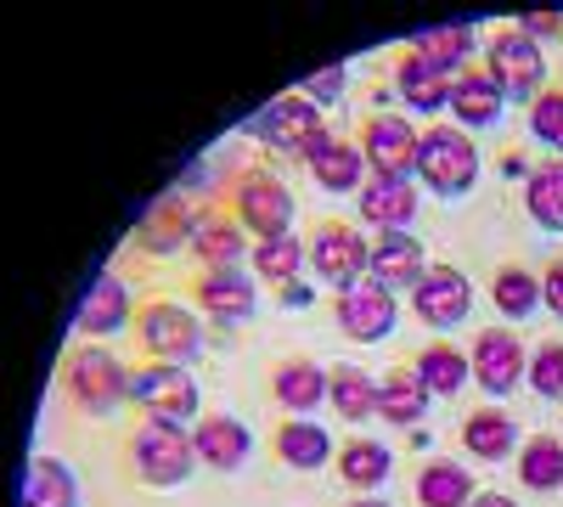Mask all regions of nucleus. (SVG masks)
<instances>
[{
    "instance_id": "37",
    "label": "nucleus",
    "mask_w": 563,
    "mask_h": 507,
    "mask_svg": "<svg viewBox=\"0 0 563 507\" xmlns=\"http://www.w3.org/2000/svg\"><path fill=\"white\" fill-rule=\"evenodd\" d=\"M490 299H496L501 316H530L541 305V283H536L525 265H501L496 283H490Z\"/></svg>"
},
{
    "instance_id": "26",
    "label": "nucleus",
    "mask_w": 563,
    "mask_h": 507,
    "mask_svg": "<svg viewBox=\"0 0 563 507\" xmlns=\"http://www.w3.org/2000/svg\"><path fill=\"white\" fill-rule=\"evenodd\" d=\"M327 400H333V411L344 423H366L372 411H378V378L366 373V366H333L327 373Z\"/></svg>"
},
{
    "instance_id": "13",
    "label": "nucleus",
    "mask_w": 563,
    "mask_h": 507,
    "mask_svg": "<svg viewBox=\"0 0 563 507\" xmlns=\"http://www.w3.org/2000/svg\"><path fill=\"white\" fill-rule=\"evenodd\" d=\"M474 384L479 389H490V395H507V389H519V378H525V366H530V355H525V344H519V333H507V328H485L479 339H474Z\"/></svg>"
},
{
    "instance_id": "36",
    "label": "nucleus",
    "mask_w": 563,
    "mask_h": 507,
    "mask_svg": "<svg viewBox=\"0 0 563 507\" xmlns=\"http://www.w3.org/2000/svg\"><path fill=\"white\" fill-rule=\"evenodd\" d=\"M254 276H265V283H299V265H305V243L288 232V238H271V243H254Z\"/></svg>"
},
{
    "instance_id": "23",
    "label": "nucleus",
    "mask_w": 563,
    "mask_h": 507,
    "mask_svg": "<svg viewBox=\"0 0 563 507\" xmlns=\"http://www.w3.org/2000/svg\"><path fill=\"white\" fill-rule=\"evenodd\" d=\"M79 333L85 339H102V333H119L124 321H130V288L119 283V276H97V283L85 288L79 299Z\"/></svg>"
},
{
    "instance_id": "18",
    "label": "nucleus",
    "mask_w": 563,
    "mask_h": 507,
    "mask_svg": "<svg viewBox=\"0 0 563 507\" xmlns=\"http://www.w3.org/2000/svg\"><path fill=\"white\" fill-rule=\"evenodd\" d=\"M249 429L238 418H225V411H214V418H203L192 429V451H198V463L214 469V474H238L249 463Z\"/></svg>"
},
{
    "instance_id": "27",
    "label": "nucleus",
    "mask_w": 563,
    "mask_h": 507,
    "mask_svg": "<svg viewBox=\"0 0 563 507\" xmlns=\"http://www.w3.org/2000/svg\"><path fill=\"white\" fill-rule=\"evenodd\" d=\"M462 445L474 456H485V463H501V456H512V445H519V423H512L501 406L467 411L462 418Z\"/></svg>"
},
{
    "instance_id": "41",
    "label": "nucleus",
    "mask_w": 563,
    "mask_h": 507,
    "mask_svg": "<svg viewBox=\"0 0 563 507\" xmlns=\"http://www.w3.org/2000/svg\"><path fill=\"white\" fill-rule=\"evenodd\" d=\"M512 29H519V34H530L536 45H541V40H563V12H525V18L512 23Z\"/></svg>"
},
{
    "instance_id": "44",
    "label": "nucleus",
    "mask_w": 563,
    "mask_h": 507,
    "mask_svg": "<svg viewBox=\"0 0 563 507\" xmlns=\"http://www.w3.org/2000/svg\"><path fill=\"white\" fill-rule=\"evenodd\" d=\"M350 507H389V502H372V496H361V502H350Z\"/></svg>"
},
{
    "instance_id": "35",
    "label": "nucleus",
    "mask_w": 563,
    "mask_h": 507,
    "mask_svg": "<svg viewBox=\"0 0 563 507\" xmlns=\"http://www.w3.org/2000/svg\"><path fill=\"white\" fill-rule=\"evenodd\" d=\"M339 474H344V485H355V491L384 485V480H389V451H384L378 440H350V445L339 451Z\"/></svg>"
},
{
    "instance_id": "6",
    "label": "nucleus",
    "mask_w": 563,
    "mask_h": 507,
    "mask_svg": "<svg viewBox=\"0 0 563 507\" xmlns=\"http://www.w3.org/2000/svg\"><path fill=\"white\" fill-rule=\"evenodd\" d=\"M231 214L243 220V232L271 243V238H288L294 198H288V187H282L271 169H249V175H238V187H231Z\"/></svg>"
},
{
    "instance_id": "12",
    "label": "nucleus",
    "mask_w": 563,
    "mask_h": 507,
    "mask_svg": "<svg viewBox=\"0 0 563 507\" xmlns=\"http://www.w3.org/2000/svg\"><path fill=\"white\" fill-rule=\"evenodd\" d=\"M333 316H339V328H344L350 339L372 344V339H389V333H395V316H400V305H395V294H389L384 283H372V276H361L355 288H344V294L333 299Z\"/></svg>"
},
{
    "instance_id": "40",
    "label": "nucleus",
    "mask_w": 563,
    "mask_h": 507,
    "mask_svg": "<svg viewBox=\"0 0 563 507\" xmlns=\"http://www.w3.org/2000/svg\"><path fill=\"white\" fill-rule=\"evenodd\" d=\"M344 85H350V74H344V63H333V68H316V74L305 79V97L321 108V102H339Z\"/></svg>"
},
{
    "instance_id": "5",
    "label": "nucleus",
    "mask_w": 563,
    "mask_h": 507,
    "mask_svg": "<svg viewBox=\"0 0 563 507\" xmlns=\"http://www.w3.org/2000/svg\"><path fill=\"white\" fill-rule=\"evenodd\" d=\"M485 68L490 79L501 85V97H519V102H536L547 90V57L541 45L519 29H496L490 45H485Z\"/></svg>"
},
{
    "instance_id": "16",
    "label": "nucleus",
    "mask_w": 563,
    "mask_h": 507,
    "mask_svg": "<svg viewBox=\"0 0 563 507\" xmlns=\"http://www.w3.org/2000/svg\"><path fill=\"white\" fill-rule=\"evenodd\" d=\"M445 108L456 113V130H485V124L501 119L507 97H501V85L490 79L485 63H467V68L451 79V102H445Z\"/></svg>"
},
{
    "instance_id": "43",
    "label": "nucleus",
    "mask_w": 563,
    "mask_h": 507,
    "mask_svg": "<svg viewBox=\"0 0 563 507\" xmlns=\"http://www.w3.org/2000/svg\"><path fill=\"white\" fill-rule=\"evenodd\" d=\"M467 507H519V502H512V496H496V491H490V496H474Z\"/></svg>"
},
{
    "instance_id": "28",
    "label": "nucleus",
    "mask_w": 563,
    "mask_h": 507,
    "mask_svg": "<svg viewBox=\"0 0 563 507\" xmlns=\"http://www.w3.org/2000/svg\"><path fill=\"white\" fill-rule=\"evenodd\" d=\"M276 456H282L288 469H299V474L327 469V456H333V434H327L321 423L288 418V423H276Z\"/></svg>"
},
{
    "instance_id": "9",
    "label": "nucleus",
    "mask_w": 563,
    "mask_h": 507,
    "mask_svg": "<svg viewBox=\"0 0 563 507\" xmlns=\"http://www.w3.org/2000/svg\"><path fill=\"white\" fill-rule=\"evenodd\" d=\"M366 254H372V243L355 232L350 220H321L316 225V238H310V265H316V276L327 288H355L361 276H366Z\"/></svg>"
},
{
    "instance_id": "14",
    "label": "nucleus",
    "mask_w": 563,
    "mask_h": 507,
    "mask_svg": "<svg viewBox=\"0 0 563 507\" xmlns=\"http://www.w3.org/2000/svg\"><path fill=\"white\" fill-rule=\"evenodd\" d=\"M192 232H198V203H186V198H158L147 214H141L135 225V249L141 254H180V249H192Z\"/></svg>"
},
{
    "instance_id": "11",
    "label": "nucleus",
    "mask_w": 563,
    "mask_h": 507,
    "mask_svg": "<svg viewBox=\"0 0 563 507\" xmlns=\"http://www.w3.org/2000/svg\"><path fill=\"white\" fill-rule=\"evenodd\" d=\"M411 310L422 328H462L467 310H474V288L456 265H429L422 283L411 288Z\"/></svg>"
},
{
    "instance_id": "31",
    "label": "nucleus",
    "mask_w": 563,
    "mask_h": 507,
    "mask_svg": "<svg viewBox=\"0 0 563 507\" xmlns=\"http://www.w3.org/2000/svg\"><path fill=\"white\" fill-rule=\"evenodd\" d=\"M23 507H79V485H74L68 463H57V456H34L29 480H23Z\"/></svg>"
},
{
    "instance_id": "32",
    "label": "nucleus",
    "mask_w": 563,
    "mask_h": 507,
    "mask_svg": "<svg viewBox=\"0 0 563 507\" xmlns=\"http://www.w3.org/2000/svg\"><path fill=\"white\" fill-rule=\"evenodd\" d=\"M417 502L422 507H467L474 502V480H467V469H456L451 456H434V463L417 474Z\"/></svg>"
},
{
    "instance_id": "38",
    "label": "nucleus",
    "mask_w": 563,
    "mask_h": 507,
    "mask_svg": "<svg viewBox=\"0 0 563 507\" xmlns=\"http://www.w3.org/2000/svg\"><path fill=\"white\" fill-rule=\"evenodd\" d=\"M525 378H530V389H536V395L563 400V339H552V344H541V350L530 355Z\"/></svg>"
},
{
    "instance_id": "33",
    "label": "nucleus",
    "mask_w": 563,
    "mask_h": 507,
    "mask_svg": "<svg viewBox=\"0 0 563 507\" xmlns=\"http://www.w3.org/2000/svg\"><path fill=\"white\" fill-rule=\"evenodd\" d=\"M417 378L429 384V395H456L467 378H474V361H467L462 350H451V344H429L417 355Z\"/></svg>"
},
{
    "instance_id": "30",
    "label": "nucleus",
    "mask_w": 563,
    "mask_h": 507,
    "mask_svg": "<svg viewBox=\"0 0 563 507\" xmlns=\"http://www.w3.org/2000/svg\"><path fill=\"white\" fill-rule=\"evenodd\" d=\"M525 209L541 232H563V158H547L525 180Z\"/></svg>"
},
{
    "instance_id": "39",
    "label": "nucleus",
    "mask_w": 563,
    "mask_h": 507,
    "mask_svg": "<svg viewBox=\"0 0 563 507\" xmlns=\"http://www.w3.org/2000/svg\"><path fill=\"white\" fill-rule=\"evenodd\" d=\"M530 135H536L541 147L563 153V85H558V90H541V97H536V108H530Z\"/></svg>"
},
{
    "instance_id": "15",
    "label": "nucleus",
    "mask_w": 563,
    "mask_h": 507,
    "mask_svg": "<svg viewBox=\"0 0 563 507\" xmlns=\"http://www.w3.org/2000/svg\"><path fill=\"white\" fill-rule=\"evenodd\" d=\"M299 164L310 169V180H316L321 192H355V187H366V180H361V175H366L361 147L344 142V135H333V130H321Z\"/></svg>"
},
{
    "instance_id": "10",
    "label": "nucleus",
    "mask_w": 563,
    "mask_h": 507,
    "mask_svg": "<svg viewBox=\"0 0 563 507\" xmlns=\"http://www.w3.org/2000/svg\"><path fill=\"white\" fill-rule=\"evenodd\" d=\"M361 158H366V169L372 175H389V180H406L411 169H417V147H422V135L411 130V119H400V113H372L366 124H361Z\"/></svg>"
},
{
    "instance_id": "8",
    "label": "nucleus",
    "mask_w": 563,
    "mask_h": 507,
    "mask_svg": "<svg viewBox=\"0 0 563 507\" xmlns=\"http://www.w3.org/2000/svg\"><path fill=\"white\" fill-rule=\"evenodd\" d=\"M265 147H276V153H288V158H305L310 153V142L327 130L321 124V108L305 97V90H288V97H276V102H265L260 113H254V124H249Z\"/></svg>"
},
{
    "instance_id": "7",
    "label": "nucleus",
    "mask_w": 563,
    "mask_h": 507,
    "mask_svg": "<svg viewBox=\"0 0 563 507\" xmlns=\"http://www.w3.org/2000/svg\"><path fill=\"white\" fill-rule=\"evenodd\" d=\"M130 400L147 411V418H158V423L198 418V384L175 361H147V366H141V373L130 378Z\"/></svg>"
},
{
    "instance_id": "4",
    "label": "nucleus",
    "mask_w": 563,
    "mask_h": 507,
    "mask_svg": "<svg viewBox=\"0 0 563 507\" xmlns=\"http://www.w3.org/2000/svg\"><path fill=\"white\" fill-rule=\"evenodd\" d=\"M135 339L141 350H147L153 361H198L203 355V321L186 310V305H169V299H153V305H141L135 310Z\"/></svg>"
},
{
    "instance_id": "25",
    "label": "nucleus",
    "mask_w": 563,
    "mask_h": 507,
    "mask_svg": "<svg viewBox=\"0 0 563 507\" xmlns=\"http://www.w3.org/2000/svg\"><path fill=\"white\" fill-rule=\"evenodd\" d=\"M378 411H384V423H422V411H429V384L417 378V366H395V373L378 378Z\"/></svg>"
},
{
    "instance_id": "1",
    "label": "nucleus",
    "mask_w": 563,
    "mask_h": 507,
    "mask_svg": "<svg viewBox=\"0 0 563 507\" xmlns=\"http://www.w3.org/2000/svg\"><path fill=\"white\" fill-rule=\"evenodd\" d=\"M130 378L135 373H124V361L102 344H79L63 366V389L85 418H113V411L130 400Z\"/></svg>"
},
{
    "instance_id": "24",
    "label": "nucleus",
    "mask_w": 563,
    "mask_h": 507,
    "mask_svg": "<svg viewBox=\"0 0 563 507\" xmlns=\"http://www.w3.org/2000/svg\"><path fill=\"white\" fill-rule=\"evenodd\" d=\"M395 90L406 108H422V113H440L451 102V74H440L434 63H422L417 52H400L395 57Z\"/></svg>"
},
{
    "instance_id": "20",
    "label": "nucleus",
    "mask_w": 563,
    "mask_h": 507,
    "mask_svg": "<svg viewBox=\"0 0 563 507\" xmlns=\"http://www.w3.org/2000/svg\"><path fill=\"white\" fill-rule=\"evenodd\" d=\"M271 395H276V406L288 411V418H305V411H316L327 400V366H316L305 355L282 361L271 373Z\"/></svg>"
},
{
    "instance_id": "21",
    "label": "nucleus",
    "mask_w": 563,
    "mask_h": 507,
    "mask_svg": "<svg viewBox=\"0 0 563 507\" xmlns=\"http://www.w3.org/2000/svg\"><path fill=\"white\" fill-rule=\"evenodd\" d=\"M198 305L203 316L214 321H249L254 316V288H249V276L238 265H225V271H198Z\"/></svg>"
},
{
    "instance_id": "42",
    "label": "nucleus",
    "mask_w": 563,
    "mask_h": 507,
    "mask_svg": "<svg viewBox=\"0 0 563 507\" xmlns=\"http://www.w3.org/2000/svg\"><path fill=\"white\" fill-rule=\"evenodd\" d=\"M541 299H547V310L563 321V260L547 265V276H541Z\"/></svg>"
},
{
    "instance_id": "3",
    "label": "nucleus",
    "mask_w": 563,
    "mask_h": 507,
    "mask_svg": "<svg viewBox=\"0 0 563 507\" xmlns=\"http://www.w3.org/2000/svg\"><path fill=\"white\" fill-rule=\"evenodd\" d=\"M417 175L429 180V192H440V198H462V192L479 180L474 135L456 130V124H429V135H422V147H417Z\"/></svg>"
},
{
    "instance_id": "19",
    "label": "nucleus",
    "mask_w": 563,
    "mask_h": 507,
    "mask_svg": "<svg viewBox=\"0 0 563 507\" xmlns=\"http://www.w3.org/2000/svg\"><path fill=\"white\" fill-rule=\"evenodd\" d=\"M192 254L203 271H225L249 254V232L238 214H220V209H198V232H192Z\"/></svg>"
},
{
    "instance_id": "29",
    "label": "nucleus",
    "mask_w": 563,
    "mask_h": 507,
    "mask_svg": "<svg viewBox=\"0 0 563 507\" xmlns=\"http://www.w3.org/2000/svg\"><path fill=\"white\" fill-rule=\"evenodd\" d=\"M406 52H417L422 63H434L440 74H462L467 63H474V34H467L462 23H440V29H422L411 45H406Z\"/></svg>"
},
{
    "instance_id": "2",
    "label": "nucleus",
    "mask_w": 563,
    "mask_h": 507,
    "mask_svg": "<svg viewBox=\"0 0 563 507\" xmlns=\"http://www.w3.org/2000/svg\"><path fill=\"white\" fill-rule=\"evenodd\" d=\"M192 463H198V451H192V434H186L180 423L147 418L130 434V469L147 491H175L186 474H192Z\"/></svg>"
},
{
    "instance_id": "34",
    "label": "nucleus",
    "mask_w": 563,
    "mask_h": 507,
    "mask_svg": "<svg viewBox=\"0 0 563 507\" xmlns=\"http://www.w3.org/2000/svg\"><path fill=\"white\" fill-rule=\"evenodd\" d=\"M519 480L530 491H558L563 485V440L558 434H536L519 451Z\"/></svg>"
},
{
    "instance_id": "17",
    "label": "nucleus",
    "mask_w": 563,
    "mask_h": 507,
    "mask_svg": "<svg viewBox=\"0 0 563 507\" xmlns=\"http://www.w3.org/2000/svg\"><path fill=\"white\" fill-rule=\"evenodd\" d=\"M422 243L411 238V232H378L372 238V254H366V276L372 283H384L389 294H400V288H417L422 283Z\"/></svg>"
},
{
    "instance_id": "22",
    "label": "nucleus",
    "mask_w": 563,
    "mask_h": 507,
    "mask_svg": "<svg viewBox=\"0 0 563 507\" xmlns=\"http://www.w3.org/2000/svg\"><path fill=\"white\" fill-rule=\"evenodd\" d=\"M361 214L378 225V232H406L417 220V192L411 180H389V175H372L361 187Z\"/></svg>"
}]
</instances>
